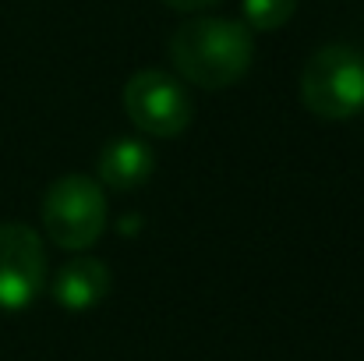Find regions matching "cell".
Returning a JSON list of instances; mask_svg holds the SVG:
<instances>
[{"mask_svg": "<svg viewBox=\"0 0 364 361\" xmlns=\"http://www.w3.org/2000/svg\"><path fill=\"white\" fill-rule=\"evenodd\" d=\"M170 61L198 89H230L255 61V39L234 18H188L170 36Z\"/></svg>", "mask_w": 364, "mask_h": 361, "instance_id": "obj_1", "label": "cell"}, {"mask_svg": "<svg viewBox=\"0 0 364 361\" xmlns=\"http://www.w3.org/2000/svg\"><path fill=\"white\" fill-rule=\"evenodd\" d=\"M301 103L322 120L364 110V53L347 43L318 46L301 68Z\"/></svg>", "mask_w": 364, "mask_h": 361, "instance_id": "obj_2", "label": "cell"}, {"mask_svg": "<svg viewBox=\"0 0 364 361\" xmlns=\"http://www.w3.org/2000/svg\"><path fill=\"white\" fill-rule=\"evenodd\" d=\"M39 224L57 248L89 251L107 231V199L100 181L85 174H68L53 181L39 202Z\"/></svg>", "mask_w": 364, "mask_h": 361, "instance_id": "obj_3", "label": "cell"}, {"mask_svg": "<svg viewBox=\"0 0 364 361\" xmlns=\"http://www.w3.org/2000/svg\"><path fill=\"white\" fill-rule=\"evenodd\" d=\"M124 114L149 138H177L191 124L195 107L188 89L173 75L145 68L124 82Z\"/></svg>", "mask_w": 364, "mask_h": 361, "instance_id": "obj_4", "label": "cell"}, {"mask_svg": "<svg viewBox=\"0 0 364 361\" xmlns=\"http://www.w3.org/2000/svg\"><path fill=\"white\" fill-rule=\"evenodd\" d=\"M46 291V248L28 224H0V312H25Z\"/></svg>", "mask_w": 364, "mask_h": 361, "instance_id": "obj_5", "label": "cell"}, {"mask_svg": "<svg viewBox=\"0 0 364 361\" xmlns=\"http://www.w3.org/2000/svg\"><path fill=\"white\" fill-rule=\"evenodd\" d=\"M50 294L64 312H89L110 294V266L96 255H75L57 269Z\"/></svg>", "mask_w": 364, "mask_h": 361, "instance_id": "obj_6", "label": "cell"}, {"mask_svg": "<svg viewBox=\"0 0 364 361\" xmlns=\"http://www.w3.org/2000/svg\"><path fill=\"white\" fill-rule=\"evenodd\" d=\"M96 170H100V181H103L107 188L131 192V188H141V184L152 177L156 156H152V149H149L141 138L121 135V138H114L110 145H103Z\"/></svg>", "mask_w": 364, "mask_h": 361, "instance_id": "obj_7", "label": "cell"}, {"mask_svg": "<svg viewBox=\"0 0 364 361\" xmlns=\"http://www.w3.org/2000/svg\"><path fill=\"white\" fill-rule=\"evenodd\" d=\"M244 21L258 32H272V28H283L294 11H297V0H241Z\"/></svg>", "mask_w": 364, "mask_h": 361, "instance_id": "obj_8", "label": "cell"}, {"mask_svg": "<svg viewBox=\"0 0 364 361\" xmlns=\"http://www.w3.org/2000/svg\"><path fill=\"white\" fill-rule=\"evenodd\" d=\"M163 4L173 7V11H181V14H188V11H205V7H213L220 0H163Z\"/></svg>", "mask_w": 364, "mask_h": 361, "instance_id": "obj_9", "label": "cell"}]
</instances>
